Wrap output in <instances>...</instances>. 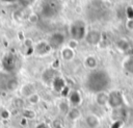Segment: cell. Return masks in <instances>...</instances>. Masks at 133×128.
Segmentation results:
<instances>
[{"instance_id": "cell-1", "label": "cell", "mask_w": 133, "mask_h": 128, "mask_svg": "<svg viewBox=\"0 0 133 128\" xmlns=\"http://www.w3.org/2000/svg\"><path fill=\"white\" fill-rule=\"evenodd\" d=\"M109 84V78L103 71L91 72L86 79V87L94 93L102 92Z\"/></svg>"}, {"instance_id": "cell-2", "label": "cell", "mask_w": 133, "mask_h": 128, "mask_svg": "<svg viewBox=\"0 0 133 128\" xmlns=\"http://www.w3.org/2000/svg\"><path fill=\"white\" fill-rule=\"evenodd\" d=\"M122 102H123L122 96H121L118 93H116V92H113V93H111V94L108 96V103H109V105H110L111 107H113V108L118 107V106L122 104Z\"/></svg>"}, {"instance_id": "cell-3", "label": "cell", "mask_w": 133, "mask_h": 128, "mask_svg": "<svg viewBox=\"0 0 133 128\" xmlns=\"http://www.w3.org/2000/svg\"><path fill=\"white\" fill-rule=\"evenodd\" d=\"M85 123L89 128H97L100 125V121L98 119V117H96L95 114H89L85 118Z\"/></svg>"}, {"instance_id": "cell-4", "label": "cell", "mask_w": 133, "mask_h": 128, "mask_svg": "<svg viewBox=\"0 0 133 128\" xmlns=\"http://www.w3.org/2000/svg\"><path fill=\"white\" fill-rule=\"evenodd\" d=\"M3 65H4V68L7 71H12V69L15 68V65H16V58L11 55H8L3 60Z\"/></svg>"}, {"instance_id": "cell-5", "label": "cell", "mask_w": 133, "mask_h": 128, "mask_svg": "<svg viewBox=\"0 0 133 128\" xmlns=\"http://www.w3.org/2000/svg\"><path fill=\"white\" fill-rule=\"evenodd\" d=\"M81 98H80V95L77 93V92H73L72 94H71V96H70V101H71V103L73 104V105H75V106H77L79 103H80V100Z\"/></svg>"}, {"instance_id": "cell-6", "label": "cell", "mask_w": 133, "mask_h": 128, "mask_svg": "<svg viewBox=\"0 0 133 128\" xmlns=\"http://www.w3.org/2000/svg\"><path fill=\"white\" fill-rule=\"evenodd\" d=\"M79 117H80V112H79V110H78L77 108H73V109H71V110L69 111V118H70V119L76 120V119H78Z\"/></svg>"}, {"instance_id": "cell-7", "label": "cell", "mask_w": 133, "mask_h": 128, "mask_svg": "<svg viewBox=\"0 0 133 128\" xmlns=\"http://www.w3.org/2000/svg\"><path fill=\"white\" fill-rule=\"evenodd\" d=\"M125 67L127 68V70H128L129 72H132V73H133V57H130V58L127 60Z\"/></svg>"}, {"instance_id": "cell-8", "label": "cell", "mask_w": 133, "mask_h": 128, "mask_svg": "<svg viewBox=\"0 0 133 128\" xmlns=\"http://www.w3.org/2000/svg\"><path fill=\"white\" fill-rule=\"evenodd\" d=\"M62 55H63V58L64 59H71L72 56H73V52L70 49H65V50H63Z\"/></svg>"}, {"instance_id": "cell-9", "label": "cell", "mask_w": 133, "mask_h": 128, "mask_svg": "<svg viewBox=\"0 0 133 128\" xmlns=\"http://www.w3.org/2000/svg\"><path fill=\"white\" fill-rule=\"evenodd\" d=\"M86 65H87L88 67H90V68H95L96 65H97V62H96L95 58H92V57H88V58L86 59Z\"/></svg>"}, {"instance_id": "cell-10", "label": "cell", "mask_w": 133, "mask_h": 128, "mask_svg": "<svg viewBox=\"0 0 133 128\" xmlns=\"http://www.w3.org/2000/svg\"><path fill=\"white\" fill-rule=\"evenodd\" d=\"M35 128H49V126L47 124H45V123H39V124H37L35 126Z\"/></svg>"}, {"instance_id": "cell-11", "label": "cell", "mask_w": 133, "mask_h": 128, "mask_svg": "<svg viewBox=\"0 0 133 128\" xmlns=\"http://www.w3.org/2000/svg\"><path fill=\"white\" fill-rule=\"evenodd\" d=\"M52 128H63V126L62 125H60L59 123L58 124H56V125H53V127Z\"/></svg>"}]
</instances>
